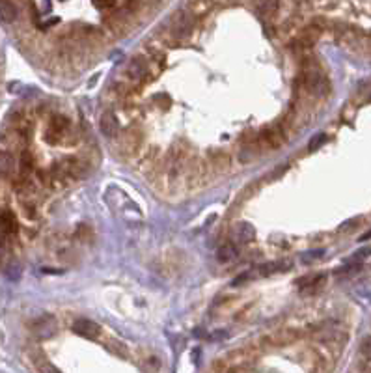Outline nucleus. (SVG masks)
Wrapping results in <instances>:
<instances>
[{
    "label": "nucleus",
    "mask_w": 371,
    "mask_h": 373,
    "mask_svg": "<svg viewBox=\"0 0 371 373\" xmlns=\"http://www.w3.org/2000/svg\"><path fill=\"white\" fill-rule=\"evenodd\" d=\"M302 82H304V88L312 93H319V95H325L328 93L330 86H328V80L321 75L315 67L312 69H304V75H302Z\"/></svg>",
    "instance_id": "nucleus-1"
},
{
    "label": "nucleus",
    "mask_w": 371,
    "mask_h": 373,
    "mask_svg": "<svg viewBox=\"0 0 371 373\" xmlns=\"http://www.w3.org/2000/svg\"><path fill=\"white\" fill-rule=\"evenodd\" d=\"M192 30H194V15L179 12L172 21V36L177 40H185L192 34Z\"/></svg>",
    "instance_id": "nucleus-2"
},
{
    "label": "nucleus",
    "mask_w": 371,
    "mask_h": 373,
    "mask_svg": "<svg viewBox=\"0 0 371 373\" xmlns=\"http://www.w3.org/2000/svg\"><path fill=\"white\" fill-rule=\"evenodd\" d=\"M260 140L263 146H267L271 150H276V148H280V146L284 144L286 137H284V131H282L280 127L274 125V127H265V129L260 133Z\"/></svg>",
    "instance_id": "nucleus-3"
},
{
    "label": "nucleus",
    "mask_w": 371,
    "mask_h": 373,
    "mask_svg": "<svg viewBox=\"0 0 371 373\" xmlns=\"http://www.w3.org/2000/svg\"><path fill=\"white\" fill-rule=\"evenodd\" d=\"M32 330L41 340L51 338L52 334L56 332V319L52 315H43V317H39L32 323Z\"/></svg>",
    "instance_id": "nucleus-4"
},
{
    "label": "nucleus",
    "mask_w": 371,
    "mask_h": 373,
    "mask_svg": "<svg viewBox=\"0 0 371 373\" xmlns=\"http://www.w3.org/2000/svg\"><path fill=\"white\" fill-rule=\"evenodd\" d=\"M73 332L82 336V338H88V340H95L101 334V327L91 319H77L73 323Z\"/></svg>",
    "instance_id": "nucleus-5"
},
{
    "label": "nucleus",
    "mask_w": 371,
    "mask_h": 373,
    "mask_svg": "<svg viewBox=\"0 0 371 373\" xmlns=\"http://www.w3.org/2000/svg\"><path fill=\"white\" fill-rule=\"evenodd\" d=\"M231 239L241 244H248L256 239V229L250 222H235L231 228Z\"/></svg>",
    "instance_id": "nucleus-6"
},
{
    "label": "nucleus",
    "mask_w": 371,
    "mask_h": 373,
    "mask_svg": "<svg viewBox=\"0 0 371 373\" xmlns=\"http://www.w3.org/2000/svg\"><path fill=\"white\" fill-rule=\"evenodd\" d=\"M99 127H101V133H103L104 137H108V138L117 137V133H119V121H117V116L112 110L103 112L101 121H99Z\"/></svg>",
    "instance_id": "nucleus-7"
},
{
    "label": "nucleus",
    "mask_w": 371,
    "mask_h": 373,
    "mask_svg": "<svg viewBox=\"0 0 371 373\" xmlns=\"http://www.w3.org/2000/svg\"><path fill=\"white\" fill-rule=\"evenodd\" d=\"M127 75L133 80H142L150 75V64L142 58V56H135L131 60L129 67H127Z\"/></svg>",
    "instance_id": "nucleus-8"
},
{
    "label": "nucleus",
    "mask_w": 371,
    "mask_h": 373,
    "mask_svg": "<svg viewBox=\"0 0 371 373\" xmlns=\"http://www.w3.org/2000/svg\"><path fill=\"white\" fill-rule=\"evenodd\" d=\"M19 17V10L12 0H0V21L2 23H13Z\"/></svg>",
    "instance_id": "nucleus-9"
},
{
    "label": "nucleus",
    "mask_w": 371,
    "mask_h": 373,
    "mask_svg": "<svg viewBox=\"0 0 371 373\" xmlns=\"http://www.w3.org/2000/svg\"><path fill=\"white\" fill-rule=\"evenodd\" d=\"M0 229L4 233H15L17 231V218L13 216L12 211L8 209L0 211Z\"/></svg>",
    "instance_id": "nucleus-10"
},
{
    "label": "nucleus",
    "mask_w": 371,
    "mask_h": 373,
    "mask_svg": "<svg viewBox=\"0 0 371 373\" xmlns=\"http://www.w3.org/2000/svg\"><path fill=\"white\" fill-rule=\"evenodd\" d=\"M140 133H137L135 129H131V131L125 133V137L121 138V146H123V150L127 151V153H133V151L138 150V146H140Z\"/></svg>",
    "instance_id": "nucleus-11"
},
{
    "label": "nucleus",
    "mask_w": 371,
    "mask_h": 373,
    "mask_svg": "<svg viewBox=\"0 0 371 373\" xmlns=\"http://www.w3.org/2000/svg\"><path fill=\"white\" fill-rule=\"evenodd\" d=\"M256 8L263 17H273L278 12V0H256Z\"/></svg>",
    "instance_id": "nucleus-12"
},
{
    "label": "nucleus",
    "mask_w": 371,
    "mask_h": 373,
    "mask_svg": "<svg viewBox=\"0 0 371 373\" xmlns=\"http://www.w3.org/2000/svg\"><path fill=\"white\" fill-rule=\"evenodd\" d=\"M235 256H237V248H235L233 242L222 244L220 248H218V252H216L218 262H222V263H228V262H231V260H235Z\"/></svg>",
    "instance_id": "nucleus-13"
},
{
    "label": "nucleus",
    "mask_w": 371,
    "mask_h": 373,
    "mask_svg": "<svg viewBox=\"0 0 371 373\" xmlns=\"http://www.w3.org/2000/svg\"><path fill=\"white\" fill-rule=\"evenodd\" d=\"M13 166H15V161L12 155L6 151H0V176H10L13 172Z\"/></svg>",
    "instance_id": "nucleus-14"
},
{
    "label": "nucleus",
    "mask_w": 371,
    "mask_h": 373,
    "mask_svg": "<svg viewBox=\"0 0 371 373\" xmlns=\"http://www.w3.org/2000/svg\"><path fill=\"white\" fill-rule=\"evenodd\" d=\"M326 140H328V137H326L325 133H319V135H315V137H312V140H310V144H308V150H310V151L319 150V148L325 144Z\"/></svg>",
    "instance_id": "nucleus-15"
},
{
    "label": "nucleus",
    "mask_w": 371,
    "mask_h": 373,
    "mask_svg": "<svg viewBox=\"0 0 371 373\" xmlns=\"http://www.w3.org/2000/svg\"><path fill=\"white\" fill-rule=\"evenodd\" d=\"M106 347H108L114 354H117V356H127V347H125V343H121V341L112 340L110 345H106Z\"/></svg>",
    "instance_id": "nucleus-16"
},
{
    "label": "nucleus",
    "mask_w": 371,
    "mask_h": 373,
    "mask_svg": "<svg viewBox=\"0 0 371 373\" xmlns=\"http://www.w3.org/2000/svg\"><path fill=\"white\" fill-rule=\"evenodd\" d=\"M21 168H23V172H30L34 168V159L32 155L28 153V151H25L23 155H21Z\"/></svg>",
    "instance_id": "nucleus-17"
},
{
    "label": "nucleus",
    "mask_w": 371,
    "mask_h": 373,
    "mask_svg": "<svg viewBox=\"0 0 371 373\" xmlns=\"http://www.w3.org/2000/svg\"><path fill=\"white\" fill-rule=\"evenodd\" d=\"M93 6L99 8V10H106V8H112L114 6V0H91Z\"/></svg>",
    "instance_id": "nucleus-18"
},
{
    "label": "nucleus",
    "mask_w": 371,
    "mask_h": 373,
    "mask_svg": "<svg viewBox=\"0 0 371 373\" xmlns=\"http://www.w3.org/2000/svg\"><path fill=\"white\" fill-rule=\"evenodd\" d=\"M321 254H323V250H317V252H308V254L302 256V262L310 263V262H313V260H317Z\"/></svg>",
    "instance_id": "nucleus-19"
},
{
    "label": "nucleus",
    "mask_w": 371,
    "mask_h": 373,
    "mask_svg": "<svg viewBox=\"0 0 371 373\" xmlns=\"http://www.w3.org/2000/svg\"><path fill=\"white\" fill-rule=\"evenodd\" d=\"M362 353L367 356V358H371V338H365L364 343H362Z\"/></svg>",
    "instance_id": "nucleus-20"
},
{
    "label": "nucleus",
    "mask_w": 371,
    "mask_h": 373,
    "mask_svg": "<svg viewBox=\"0 0 371 373\" xmlns=\"http://www.w3.org/2000/svg\"><path fill=\"white\" fill-rule=\"evenodd\" d=\"M4 252H6V242H4V237L0 235V258L4 256Z\"/></svg>",
    "instance_id": "nucleus-21"
},
{
    "label": "nucleus",
    "mask_w": 371,
    "mask_h": 373,
    "mask_svg": "<svg viewBox=\"0 0 371 373\" xmlns=\"http://www.w3.org/2000/svg\"><path fill=\"white\" fill-rule=\"evenodd\" d=\"M367 239H371V229L367 231V233H364V235H362V241H367Z\"/></svg>",
    "instance_id": "nucleus-22"
}]
</instances>
